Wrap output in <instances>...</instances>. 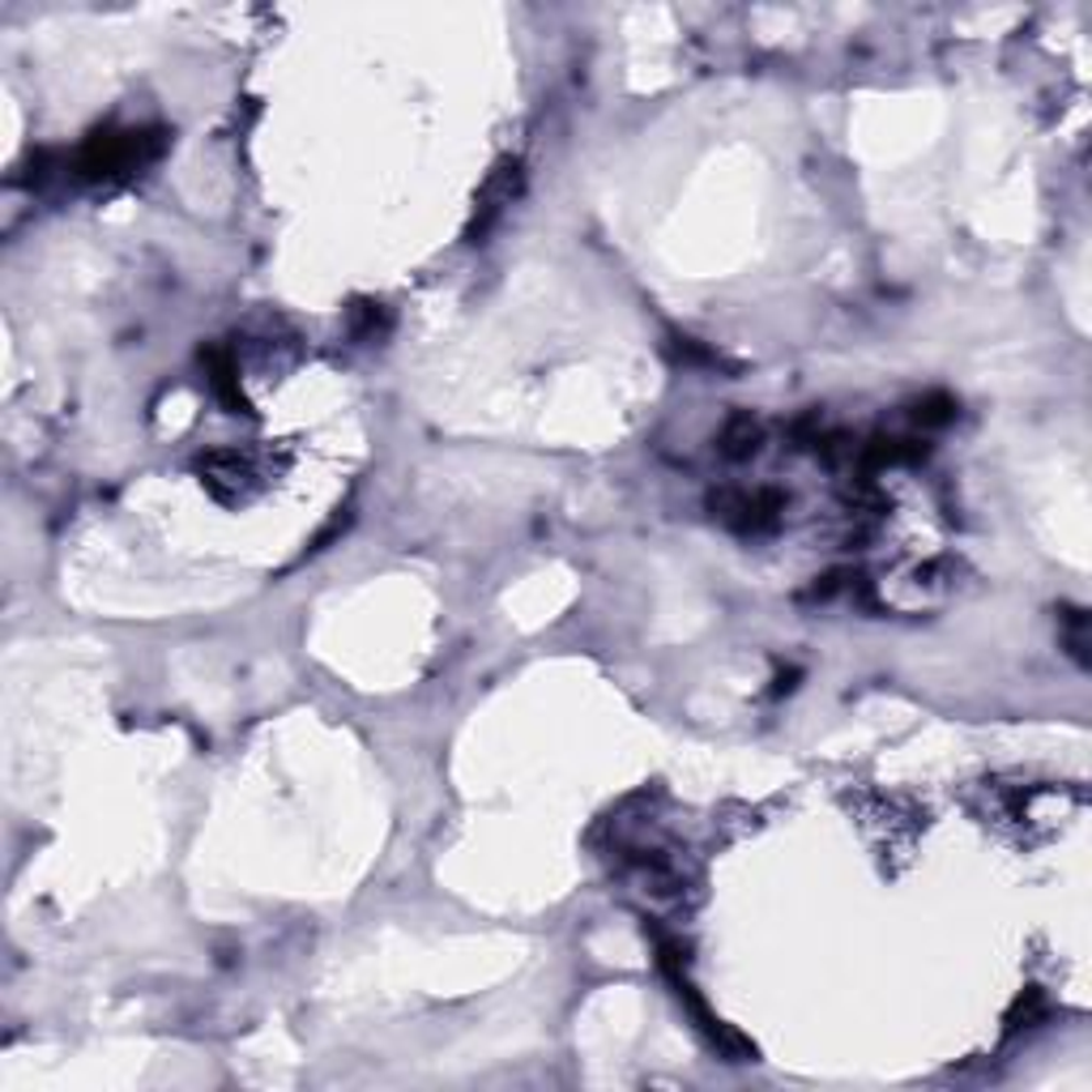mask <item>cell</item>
Segmentation results:
<instances>
[{
	"label": "cell",
	"instance_id": "cell-1",
	"mask_svg": "<svg viewBox=\"0 0 1092 1092\" xmlns=\"http://www.w3.org/2000/svg\"><path fill=\"white\" fill-rule=\"evenodd\" d=\"M516 189H521V162H504V167L486 180V189H482L479 214H474V223H470V239H474V244H479L491 226L500 223V214L513 205Z\"/></svg>",
	"mask_w": 1092,
	"mask_h": 1092
},
{
	"label": "cell",
	"instance_id": "cell-2",
	"mask_svg": "<svg viewBox=\"0 0 1092 1092\" xmlns=\"http://www.w3.org/2000/svg\"><path fill=\"white\" fill-rule=\"evenodd\" d=\"M201 470H205V479H210V486L218 495H235V491H244L248 479H253V470H248V461L239 452H210Z\"/></svg>",
	"mask_w": 1092,
	"mask_h": 1092
},
{
	"label": "cell",
	"instance_id": "cell-3",
	"mask_svg": "<svg viewBox=\"0 0 1092 1092\" xmlns=\"http://www.w3.org/2000/svg\"><path fill=\"white\" fill-rule=\"evenodd\" d=\"M760 440H764L760 422L751 415H735L726 422V431H721V452L735 457V461H742V457H751V452L760 449Z\"/></svg>",
	"mask_w": 1092,
	"mask_h": 1092
},
{
	"label": "cell",
	"instance_id": "cell-4",
	"mask_svg": "<svg viewBox=\"0 0 1092 1092\" xmlns=\"http://www.w3.org/2000/svg\"><path fill=\"white\" fill-rule=\"evenodd\" d=\"M952 410H956V406H952L948 397H927V402L918 406V418H922V422H948Z\"/></svg>",
	"mask_w": 1092,
	"mask_h": 1092
}]
</instances>
